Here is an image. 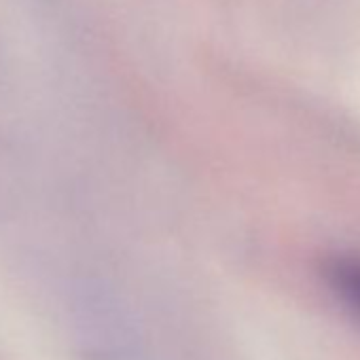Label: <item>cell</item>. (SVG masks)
<instances>
[{
  "instance_id": "cell-1",
  "label": "cell",
  "mask_w": 360,
  "mask_h": 360,
  "mask_svg": "<svg viewBox=\"0 0 360 360\" xmlns=\"http://www.w3.org/2000/svg\"><path fill=\"white\" fill-rule=\"evenodd\" d=\"M320 276L328 292L360 320V257L330 255L322 261Z\"/></svg>"
}]
</instances>
